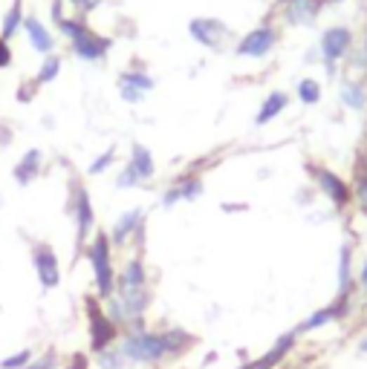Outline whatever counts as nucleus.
<instances>
[{
    "label": "nucleus",
    "mask_w": 367,
    "mask_h": 369,
    "mask_svg": "<svg viewBox=\"0 0 367 369\" xmlns=\"http://www.w3.org/2000/svg\"><path fill=\"white\" fill-rule=\"evenodd\" d=\"M116 298L125 306L128 317L145 314V309L151 303V291H148V272H145L142 257H133L116 274Z\"/></svg>",
    "instance_id": "nucleus-1"
},
{
    "label": "nucleus",
    "mask_w": 367,
    "mask_h": 369,
    "mask_svg": "<svg viewBox=\"0 0 367 369\" xmlns=\"http://www.w3.org/2000/svg\"><path fill=\"white\" fill-rule=\"evenodd\" d=\"M87 260L93 268V283H95V298L107 300L116 294V265H113V245L107 231L95 228L93 239L87 242Z\"/></svg>",
    "instance_id": "nucleus-2"
},
{
    "label": "nucleus",
    "mask_w": 367,
    "mask_h": 369,
    "mask_svg": "<svg viewBox=\"0 0 367 369\" xmlns=\"http://www.w3.org/2000/svg\"><path fill=\"white\" fill-rule=\"evenodd\" d=\"M353 49H356V32L347 23H333V27L321 32V38H318V55H321V64L330 78H335L338 64L347 61L353 55Z\"/></svg>",
    "instance_id": "nucleus-3"
},
{
    "label": "nucleus",
    "mask_w": 367,
    "mask_h": 369,
    "mask_svg": "<svg viewBox=\"0 0 367 369\" xmlns=\"http://www.w3.org/2000/svg\"><path fill=\"white\" fill-rule=\"evenodd\" d=\"M307 174H309V179L315 182V188L327 196V202H330L338 214H345V211H350V208L356 205L350 179H345L341 174H335L333 167L318 165V162H307Z\"/></svg>",
    "instance_id": "nucleus-4"
},
{
    "label": "nucleus",
    "mask_w": 367,
    "mask_h": 369,
    "mask_svg": "<svg viewBox=\"0 0 367 369\" xmlns=\"http://www.w3.org/2000/svg\"><path fill=\"white\" fill-rule=\"evenodd\" d=\"M121 355L128 363H159L168 355L165 332H131L121 337Z\"/></svg>",
    "instance_id": "nucleus-5"
},
{
    "label": "nucleus",
    "mask_w": 367,
    "mask_h": 369,
    "mask_svg": "<svg viewBox=\"0 0 367 369\" xmlns=\"http://www.w3.org/2000/svg\"><path fill=\"white\" fill-rule=\"evenodd\" d=\"M67 202H69L67 211L72 216V223H76V242H79V249H87V239L95 231V208H93V200H90L87 188L72 179Z\"/></svg>",
    "instance_id": "nucleus-6"
},
{
    "label": "nucleus",
    "mask_w": 367,
    "mask_h": 369,
    "mask_svg": "<svg viewBox=\"0 0 367 369\" xmlns=\"http://www.w3.org/2000/svg\"><path fill=\"white\" fill-rule=\"evenodd\" d=\"M84 312H87V323H90V349L99 355L105 349H110L116 337H119V326L107 317V312L102 309L99 298L87 294L84 298Z\"/></svg>",
    "instance_id": "nucleus-7"
},
{
    "label": "nucleus",
    "mask_w": 367,
    "mask_h": 369,
    "mask_svg": "<svg viewBox=\"0 0 367 369\" xmlns=\"http://www.w3.org/2000/svg\"><path fill=\"white\" fill-rule=\"evenodd\" d=\"M278 43H281V29L275 27V23L263 20L260 27L249 29L246 35H243V38L237 41L234 53H237L240 58H266Z\"/></svg>",
    "instance_id": "nucleus-8"
},
{
    "label": "nucleus",
    "mask_w": 367,
    "mask_h": 369,
    "mask_svg": "<svg viewBox=\"0 0 367 369\" xmlns=\"http://www.w3.org/2000/svg\"><path fill=\"white\" fill-rule=\"evenodd\" d=\"M353 312V298H341V294H335V300L321 306V309H315L309 317H304V321L295 326L298 337L301 335H309V332H318V329H324L330 323H338V321H347Z\"/></svg>",
    "instance_id": "nucleus-9"
},
{
    "label": "nucleus",
    "mask_w": 367,
    "mask_h": 369,
    "mask_svg": "<svg viewBox=\"0 0 367 369\" xmlns=\"http://www.w3.org/2000/svg\"><path fill=\"white\" fill-rule=\"evenodd\" d=\"M32 265H35V274H38V283L44 291L61 286V263H58V254L50 242L32 245Z\"/></svg>",
    "instance_id": "nucleus-10"
},
{
    "label": "nucleus",
    "mask_w": 367,
    "mask_h": 369,
    "mask_svg": "<svg viewBox=\"0 0 367 369\" xmlns=\"http://www.w3.org/2000/svg\"><path fill=\"white\" fill-rule=\"evenodd\" d=\"M286 27H315V20L327 9V0H278Z\"/></svg>",
    "instance_id": "nucleus-11"
},
{
    "label": "nucleus",
    "mask_w": 367,
    "mask_h": 369,
    "mask_svg": "<svg viewBox=\"0 0 367 369\" xmlns=\"http://www.w3.org/2000/svg\"><path fill=\"white\" fill-rule=\"evenodd\" d=\"M69 49H72V55L81 58V61H87V64H102L110 55V49H113V38L87 29L76 41H69Z\"/></svg>",
    "instance_id": "nucleus-12"
},
{
    "label": "nucleus",
    "mask_w": 367,
    "mask_h": 369,
    "mask_svg": "<svg viewBox=\"0 0 367 369\" xmlns=\"http://www.w3.org/2000/svg\"><path fill=\"white\" fill-rule=\"evenodd\" d=\"M188 35L197 41L200 46L223 49V41H229L232 29H229L220 18H194V20L188 23Z\"/></svg>",
    "instance_id": "nucleus-13"
},
{
    "label": "nucleus",
    "mask_w": 367,
    "mask_h": 369,
    "mask_svg": "<svg viewBox=\"0 0 367 369\" xmlns=\"http://www.w3.org/2000/svg\"><path fill=\"white\" fill-rule=\"evenodd\" d=\"M295 343H298V332L292 329V332H283L272 347H269V352H263L258 361H249V363H243L240 369H278L283 361H286V355L295 349Z\"/></svg>",
    "instance_id": "nucleus-14"
},
{
    "label": "nucleus",
    "mask_w": 367,
    "mask_h": 369,
    "mask_svg": "<svg viewBox=\"0 0 367 369\" xmlns=\"http://www.w3.org/2000/svg\"><path fill=\"white\" fill-rule=\"evenodd\" d=\"M335 277H338V294L341 298H353V291L359 286H356V249H353L350 239L341 242L338 263H335Z\"/></svg>",
    "instance_id": "nucleus-15"
},
{
    "label": "nucleus",
    "mask_w": 367,
    "mask_h": 369,
    "mask_svg": "<svg viewBox=\"0 0 367 369\" xmlns=\"http://www.w3.org/2000/svg\"><path fill=\"white\" fill-rule=\"evenodd\" d=\"M142 223H145V211L142 208H131V211H125L121 214L116 223H113V228H110V245H116V249H125L128 245V239L136 234L139 237V231H142Z\"/></svg>",
    "instance_id": "nucleus-16"
},
{
    "label": "nucleus",
    "mask_w": 367,
    "mask_h": 369,
    "mask_svg": "<svg viewBox=\"0 0 367 369\" xmlns=\"http://www.w3.org/2000/svg\"><path fill=\"white\" fill-rule=\"evenodd\" d=\"M338 98H341V104H345L350 113H367V84L364 78H345L338 87Z\"/></svg>",
    "instance_id": "nucleus-17"
},
{
    "label": "nucleus",
    "mask_w": 367,
    "mask_h": 369,
    "mask_svg": "<svg viewBox=\"0 0 367 369\" xmlns=\"http://www.w3.org/2000/svg\"><path fill=\"white\" fill-rule=\"evenodd\" d=\"M23 32H27V38H29V46L35 49V53H41V55H53V49H55L53 32L46 29L44 23L35 18V15H27V18H23Z\"/></svg>",
    "instance_id": "nucleus-18"
},
{
    "label": "nucleus",
    "mask_w": 367,
    "mask_h": 369,
    "mask_svg": "<svg viewBox=\"0 0 367 369\" xmlns=\"http://www.w3.org/2000/svg\"><path fill=\"white\" fill-rule=\"evenodd\" d=\"M41 165H44V153L38 151V147H32V151H27L20 156V162L12 167V176H15V182L18 185H32L35 179H38V174H41Z\"/></svg>",
    "instance_id": "nucleus-19"
},
{
    "label": "nucleus",
    "mask_w": 367,
    "mask_h": 369,
    "mask_svg": "<svg viewBox=\"0 0 367 369\" xmlns=\"http://www.w3.org/2000/svg\"><path fill=\"white\" fill-rule=\"evenodd\" d=\"M286 107H289V92L272 90V92L263 98V104H260V110H258V116H255V125H258V127L269 125V121H275Z\"/></svg>",
    "instance_id": "nucleus-20"
},
{
    "label": "nucleus",
    "mask_w": 367,
    "mask_h": 369,
    "mask_svg": "<svg viewBox=\"0 0 367 369\" xmlns=\"http://www.w3.org/2000/svg\"><path fill=\"white\" fill-rule=\"evenodd\" d=\"M131 165H133L136 174L142 176V182H148V179H154V176H156L154 156H151L148 147L139 144V141H133V144H131Z\"/></svg>",
    "instance_id": "nucleus-21"
},
{
    "label": "nucleus",
    "mask_w": 367,
    "mask_h": 369,
    "mask_svg": "<svg viewBox=\"0 0 367 369\" xmlns=\"http://www.w3.org/2000/svg\"><path fill=\"white\" fill-rule=\"evenodd\" d=\"M20 29H23V6H20V0H12L9 12L4 15V20H0V38L12 41Z\"/></svg>",
    "instance_id": "nucleus-22"
},
{
    "label": "nucleus",
    "mask_w": 367,
    "mask_h": 369,
    "mask_svg": "<svg viewBox=\"0 0 367 369\" xmlns=\"http://www.w3.org/2000/svg\"><path fill=\"white\" fill-rule=\"evenodd\" d=\"M119 84H125V87H133V90H139V92H145L148 95L154 87H156V81H154V76H148L142 67H133V69H125L119 76Z\"/></svg>",
    "instance_id": "nucleus-23"
},
{
    "label": "nucleus",
    "mask_w": 367,
    "mask_h": 369,
    "mask_svg": "<svg viewBox=\"0 0 367 369\" xmlns=\"http://www.w3.org/2000/svg\"><path fill=\"white\" fill-rule=\"evenodd\" d=\"M165 340H168V355L171 358H180V355H185L191 347H194V335H188L185 329H165Z\"/></svg>",
    "instance_id": "nucleus-24"
},
{
    "label": "nucleus",
    "mask_w": 367,
    "mask_h": 369,
    "mask_svg": "<svg viewBox=\"0 0 367 369\" xmlns=\"http://www.w3.org/2000/svg\"><path fill=\"white\" fill-rule=\"evenodd\" d=\"M177 193H180V202H194L203 196V179L197 174H185V176H177L174 182Z\"/></svg>",
    "instance_id": "nucleus-25"
},
{
    "label": "nucleus",
    "mask_w": 367,
    "mask_h": 369,
    "mask_svg": "<svg viewBox=\"0 0 367 369\" xmlns=\"http://www.w3.org/2000/svg\"><path fill=\"white\" fill-rule=\"evenodd\" d=\"M295 95H298V102L304 107H315L318 102H321L324 87H321V81H315V78H301L298 87H295Z\"/></svg>",
    "instance_id": "nucleus-26"
},
{
    "label": "nucleus",
    "mask_w": 367,
    "mask_h": 369,
    "mask_svg": "<svg viewBox=\"0 0 367 369\" xmlns=\"http://www.w3.org/2000/svg\"><path fill=\"white\" fill-rule=\"evenodd\" d=\"M58 72H61V58L58 55H46L44 58V64L38 67V72H35V87H44V84H50V81H55L58 78Z\"/></svg>",
    "instance_id": "nucleus-27"
},
{
    "label": "nucleus",
    "mask_w": 367,
    "mask_h": 369,
    "mask_svg": "<svg viewBox=\"0 0 367 369\" xmlns=\"http://www.w3.org/2000/svg\"><path fill=\"white\" fill-rule=\"evenodd\" d=\"M87 29H90V27H87V20H84L81 15H72V18L67 15V18L58 20V32H61L67 41H76V38L84 35Z\"/></svg>",
    "instance_id": "nucleus-28"
},
{
    "label": "nucleus",
    "mask_w": 367,
    "mask_h": 369,
    "mask_svg": "<svg viewBox=\"0 0 367 369\" xmlns=\"http://www.w3.org/2000/svg\"><path fill=\"white\" fill-rule=\"evenodd\" d=\"M105 312H107V317H110V321H113L119 329L131 321L128 312H125V306H121V300L116 298V294H113V298H107V309H105Z\"/></svg>",
    "instance_id": "nucleus-29"
},
{
    "label": "nucleus",
    "mask_w": 367,
    "mask_h": 369,
    "mask_svg": "<svg viewBox=\"0 0 367 369\" xmlns=\"http://www.w3.org/2000/svg\"><path fill=\"white\" fill-rule=\"evenodd\" d=\"M125 355H121V349H105V352H99V366L102 369H125Z\"/></svg>",
    "instance_id": "nucleus-30"
},
{
    "label": "nucleus",
    "mask_w": 367,
    "mask_h": 369,
    "mask_svg": "<svg viewBox=\"0 0 367 369\" xmlns=\"http://www.w3.org/2000/svg\"><path fill=\"white\" fill-rule=\"evenodd\" d=\"M113 162H116V147H107V151H105L99 159H93V162H90L87 174H90V176H99V174H105V170H107Z\"/></svg>",
    "instance_id": "nucleus-31"
},
{
    "label": "nucleus",
    "mask_w": 367,
    "mask_h": 369,
    "mask_svg": "<svg viewBox=\"0 0 367 369\" xmlns=\"http://www.w3.org/2000/svg\"><path fill=\"white\" fill-rule=\"evenodd\" d=\"M142 185V176L133 170V165L128 162L125 167H121V174L116 176V188H121V190H128V188H139Z\"/></svg>",
    "instance_id": "nucleus-32"
},
{
    "label": "nucleus",
    "mask_w": 367,
    "mask_h": 369,
    "mask_svg": "<svg viewBox=\"0 0 367 369\" xmlns=\"http://www.w3.org/2000/svg\"><path fill=\"white\" fill-rule=\"evenodd\" d=\"M29 361H32V349H20V352H15V355L0 361V369H23Z\"/></svg>",
    "instance_id": "nucleus-33"
},
{
    "label": "nucleus",
    "mask_w": 367,
    "mask_h": 369,
    "mask_svg": "<svg viewBox=\"0 0 367 369\" xmlns=\"http://www.w3.org/2000/svg\"><path fill=\"white\" fill-rule=\"evenodd\" d=\"M23 369H58V352H55V349L44 352L41 358H32Z\"/></svg>",
    "instance_id": "nucleus-34"
},
{
    "label": "nucleus",
    "mask_w": 367,
    "mask_h": 369,
    "mask_svg": "<svg viewBox=\"0 0 367 369\" xmlns=\"http://www.w3.org/2000/svg\"><path fill=\"white\" fill-rule=\"evenodd\" d=\"M119 95L125 98L128 104H142V102H145V92L133 90V87H125V84H119Z\"/></svg>",
    "instance_id": "nucleus-35"
},
{
    "label": "nucleus",
    "mask_w": 367,
    "mask_h": 369,
    "mask_svg": "<svg viewBox=\"0 0 367 369\" xmlns=\"http://www.w3.org/2000/svg\"><path fill=\"white\" fill-rule=\"evenodd\" d=\"M6 67H12V46L9 41L0 38V69H6Z\"/></svg>",
    "instance_id": "nucleus-36"
},
{
    "label": "nucleus",
    "mask_w": 367,
    "mask_h": 369,
    "mask_svg": "<svg viewBox=\"0 0 367 369\" xmlns=\"http://www.w3.org/2000/svg\"><path fill=\"white\" fill-rule=\"evenodd\" d=\"M67 369H90V358L84 352H76V355H69V363Z\"/></svg>",
    "instance_id": "nucleus-37"
},
{
    "label": "nucleus",
    "mask_w": 367,
    "mask_h": 369,
    "mask_svg": "<svg viewBox=\"0 0 367 369\" xmlns=\"http://www.w3.org/2000/svg\"><path fill=\"white\" fill-rule=\"evenodd\" d=\"M356 286L367 294V257H364V260H361V265L356 268Z\"/></svg>",
    "instance_id": "nucleus-38"
},
{
    "label": "nucleus",
    "mask_w": 367,
    "mask_h": 369,
    "mask_svg": "<svg viewBox=\"0 0 367 369\" xmlns=\"http://www.w3.org/2000/svg\"><path fill=\"white\" fill-rule=\"evenodd\" d=\"M99 4H102V0H81V4L76 6V15L84 18V15H90L93 9H99Z\"/></svg>",
    "instance_id": "nucleus-39"
},
{
    "label": "nucleus",
    "mask_w": 367,
    "mask_h": 369,
    "mask_svg": "<svg viewBox=\"0 0 367 369\" xmlns=\"http://www.w3.org/2000/svg\"><path fill=\"white\" fill-rule=\"evenodd\" d=\"M353 170H359V174H367V147H364V151H359V153H356Z\"/></svg>",
    "instance_id": "nucleus-40"
},
{
    "label": "nucleus",
    "mask_w": 367,
    "mask_h": 369,
    "mask_svg": "<svg viewBox=\"0 0 367 369\" xmlns=\"http://www.w3.org/2000/svg\"><path fill=\"white\" fill-rule=\"evenodd\" d=\"M61 18H67V15H64V0H53V20L58 23Z\"/></svg>",
    "instance_id": "nucleus-41"
},
{
    "label": "nucleus",
    "mask_w": 367,
    "mask_h": 369,
    "mask_svg": "<svg viewBox=\"0 0 367 369\" xmlns=\"http://www.w3.org/2000/svg\"><path fill=\"white\" fill-rule=\"evenodd\" d=\"M359 49H361V55L367 58V23H364V32H361V46H359Z\"/></svg>",
    "instance_id": "nucleus-42"
},
{
    "label": "nucleus",
    "mask_w": 367,
    "mask_h": 369,
    "mask_svg": "<svg viewBox=\"0 0 367 369\" xmlns=\"http://www.w3.org/2000/svg\"><path fill=\"white\" fill-rule=\"evenodd\" d=\"M356 349H359L361 355H367V335H361V337H359V347H356Z\"/></svg>",
    "instance_id": "nucleus-43"
},
{
    "label": "nucleus",
    "mask_w": 367,
    "mask_h": 369,
    "mask_svg": "<svg viewBox=\"0 0 367 369\" xmlns=\"http://www.w3.org/2000/svg\"><path fill=\"white\" fill-rule=\"evenodd\" d=\"M341 4H347V0H327V6H341Z\"/></svg>",
    "instance_id": "nucleus-44"
},
{
    "label": "nucleus",
    "mask_w": 367,
    "mask_h": 369,
    "mask_svg": "<svg viewBox=\"0 0 367 369\" xmlns=\"http://www.w3.org/2000/svg\"><path fill=\"white\" fill-rule=\"evenodd\" d=\"M67 4H69V6H79V4H81V0H67Z\"/></svg>",
    "instance_id": "nucleus-45"
},
{
    "label": "nucleus",
    "mask_w": 367,
    "mask_h": 369,
    "mask_svg": "<svg viewBox=\"0 0 367 369\" xmlns=\"http://www.w3.org/2000/svg\"><path fill=\"white\" fill-rule=\"evenodd\" d=\"M359 211H361V214H364V216H367V205H361V208H359Z\"/></svg>",
    "instance_id": "nucleus-46"
},
{
    "label": "nucleus",
    "mask_w": 367,
    "mask_h": 369,
    "mask_svg": "<svg viewBox=\"0 0 367 369\" xmlns=\"http://www.w3.org/2000/svg\"><path fill=\"white\" fill-rule=\"evenodd\" d=\"M364 323H367V317H364Z\"/></svg>",
    "instance_id": "nucleus-47"
}]
</instances>
